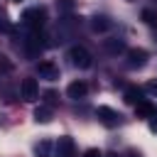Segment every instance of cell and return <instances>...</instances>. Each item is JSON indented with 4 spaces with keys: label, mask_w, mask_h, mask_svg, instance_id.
Here are the masks:
<instances>
[{
    "label": "cell",
    "mask_w": 157,
    "mask_h": 157,
    "mask_svg": "<svg viewBox=\"0 0 157 157\" xmlns=\"http://www.w3.org/2000/svg\"><path fill=\"white\" fill-rule=\"evenodd\" d=\"M44 22H47V12H44V7H27V10L22 12V25H25L29 32L42 29Z\"/></svg>",
    "instance_id": "1"
},
{
    "label": "cell",
    "mask_w": 157,
    "mask_h": 157,
    "mask_svg": "<svg viewBox=\"0 0 157 157\" xmlns=\"http://www.w3.org/2000/svg\"><path fill=\"white\" fill-rule=\"evenodd\" d=\"M44 39H47V37L37 29V32H29V34L22 39V47H25V52H27L29 56H37V54L47 47V42H44Z\"/></svg>",
    "instance_id": "2"
},
{
    "label": "cell",
    "mask_w": 157,
    "mask_h": 157,
    "mask_svg": "<svg viewBox=\"0 0 157 157\" xmlns=\"http://www.w3.org/2000/svg\"><path fill=\"white\" fill-rule=\"evenodd\" d=\"M69 59H71V64H74L76 69H88V66L93 64L91 52H88L86 47H81V44H76V47L69 49Z\"/></svg>",
    "instance_id": "3"
},
{
    "label": "cell",
    "mask_w": 157,
    "mask_h": 157,
    "mask_svg": "<svg viewBox=\"0 0 157 157\" xmlns=\"http://www.w3.org/2000/svg\"><path fill=\"white\" fill-rule=\"evenodd\" d=\"M125 56H128V69H142L145 64H147V59H150V54L145 52V49H137V47H132V49H125Z\"/></svg>",
    "instance_id": "4"
},
{
    "label": "cell",
    "mask_w": 157,
    "mask_h": 157,
    "mask_svg": "<svg viewBox=\"0 0 157 157\" xmlns=\"http://www.w3.org/2000/svg\"><path fill=\"white\" fill-rule=\"evenodd\" d=\"M96 115H98V120H101L105 128H115V125H120V120H123V115H120L118 110L108 108V105H101V108L96 110Z\"/></svg>",
    "instance_id": "5"
},
{
    "label": "cell",
    "mask_w": 157,
    "mask_h": 157,
    "mask_svg": "<svg viewBox=\"0 0 157 157\" xmlns=\"http://www.w3.org/2000/svg\"><path fill=\"white\" fill-rule=\"evenodd\" d=\"M37 96H39V86H37V81H34L32 76L22 78V83H20V98H22V101H34Z\"/></svg>",
    "instance_id": "6"
},
{
    "label": "cell",
    "mask_w": 157,
    "mask_h": 157,
    "mask_svg": "<svg viewBox=\"0 0 157 157\" xmlns=\"http://www.w3.org/2000/svg\"><path fill=\"white\" fill-rule=\"evenodd\" d=\"M74 140L69 137V135H61L56 142H54V152H56V157H74Z\"/></svg>",
    "instance_id": "7"
},
{
    "label": "cell",
    "mask_w": 157,
    "mask_h": 157,
    "mask_svg": "<svg viewBox=\"0 0 157 157\" xmlns=\"http://www.w3.org/2000/svg\"><path fill=\"white\" fill-rule=\"evenodd\" d=\"M37 74H39V78H47V81H56L59 78V69L52 61H39L37 64Z\"/></svg>",
    "instance_id": "8"
},
{
    "label": "cell",
    "mask_w": 157,
    "mask_h": 157,
    "mask_svg": "<svg viewBox=\"0 0 157 157\" xmlns=\"http://www.w3.org/2000/svg\"><path fill=\"white\" fill-rule=\"evenodd\" d=\"M86 93H88V86H86L83 81H74V83H69V86H66V96H69V98H74V101L83 98Z\"/></svg>",
    "instance_id": "9"
},
{
    "label": "cell",
    "mask_w": 157,
    "mask_h": 157,
    "mask_svg": "<svg viewBox=\"0 0 157 157\" xmlns=\"http://www.w3.org/2000/svg\"><path fill=\"white\" fill-rule=\"evenodd\" d=\"M113 27V22L105 17V15H96V17H91V29L93 32H108Z\"/></svg>",
    "instance_id": "10"
},
{
    "label": "cell",
    "mask_w": 157,
    "mask_h": 157,
    "mask_svg": "<svg viewBox=\"0 0 157 157\" xmlns=\"http://www.w3.org/2000/svg\"><path fill=\"white\" fill-rule=\"evenodd\" d=\"M103 49H105L108 54H123V52H125V42L118 39V37H110V39L103 42Z\"/></svg>",
    "instance_id": "11"
},
{
    "label": "cell",
    "mask_w": 157,
    "mask_h": 157,
    "mask_svg": "<svg viewBox=\"0 0 157 157\" xmlns=\"http://www.w3.org/2000/svg\"><path fill=\"white\" fill-rule=\"evenodd\" d=\"M135 115L137 118H155V105L142 98L140 103H135Z\"/></svg>",
    "instance_id": "12"
},
{
    "label": "cell",
    "mask_w": 157,
    "mask_h": 157,
    "mask_svg": "<svg viewBox=\"0 0 157 157\" xmlns=\"http://www.w3.org/2000/svg\"><path fill=\"white\" fill-rule=\"evenodd\" d=\"M123 98H125V103L135 105V103H140V101H142V91H140V88H135V86H130V88H125Z\"/></svg>",
    "instance_id": "13"
},
{
    "label": "cell",
    "mask_w": 157,
    "mask_h": 157,
    "mask_svg": "<svg viewBox=\"0 0 157 157\" xmlns=\"http://www.w3.org/2000/svg\"><path fill=\"white\" fill-rule=\"evenodd\" d=\"M34 120L37 123H49L52 120V108L49 105H37L34 108Z\"/></svg>",
    "instance_id": "14"
},
{
    "label": "cell",
    "mask_w": 157,
    "mask_h": 157,
    "mask_svg": "<svg viewBox=\"0 0 157 157\" xmlns=\"http://www.w3.org/2000/svg\"><path fill=\"white\" fill-rule=\"evenodd\" d=\"M52 150H54V145L49 142V140H42L37 147H34V152H37V157H49L52 155Z\"/></svg>",
    "instance_id": "15"
},
{
    "label": "cell",
    "mask_w": 157,
    "mask_h": 157,
    "mask_svg": "<svg viewBox=\"0 0 157 157\" xmlns=\"http://www.w3.org/2000/svg\"><path fill=\"white\" fill-rule=\"evenodd\" d=\"M142 22L150 25V27H157V12L150 10V7H145V10H142Z\"/></svg>",
    "instance_id": "16"
},
{
    "label": "cell",
    "mask_w": 157,
    "mask_h": 157,
    "mask_svg": "<svg viewBox=\"0 0 157 157\" xmlns=\"http://www.w3.org/2000/svg\"><path fill=\"white\" fill-rule=\"evenodd\" d=\"M74 5H76L74 0H56V7H59L61 12H71V10H74Z\"/></svg>",
    "instance_id": "17"
},
{
    "label": "cell",
    "mask_w": 157,
    "mask_h": 157,
    "mask_svg": "<svg viewBox=\"0 0 157 157\" xmlns=\"http://www.w3.org/2000/svg\"><path fill=\"white\" fill-rule=\"evenodd\" d=\"M0 71H12V61H7V56H0Z\"/></svg>",
    "instance_id": "18"
},
{
    "label": "cell",
    "mask_w": 157,
    "mask_h": 157,
    "mask_svg": "<svg viewBox=\"0 0 157 157\" xmlns=\"http://www.w3.org/2000/svg\"><path fill=\"white\" fill-rule=\"evenodd\" d=\"M0 29H2V32H12V25H10L5 17H0Z\"/></svg>",
    "instance_id": "19"
},
{
    "label": "cell",
    "mask_w": 157,
    "mask_h": 157,
    "mask_svg": "<svg viewBox=\"0 0 157 157\" xmlns=\"http://www.w3.org/2000/svg\"><path fill=\"white\" fill-rule=\"evenodd\" d=\"M83 157H103V155H101L96 147H91V150H86V152H83Z\"/></svg>",
    "instance_id": "20"
},
{
    "label": "cell",
    "mask_w": 157,
    "mask_h": 157,
    "mask_svg": "<svg viewBox=\"0 0 157 157\" xmlns=\"http://www.w3.org/2000/svg\"><path fill=\"white\" fill-rule=\"evenodd\" d=\"M54 98H56L54 91H44V101H47V103H54Z\"/></svg>",
    "instance_id": "21"
},
{
    "label": "cell",
    "mask_w": 157,
    "mask_h": 157,
    "mask_svg": "<svg viewBox=\"0 0 157 157\" xmlns=\"http://www.w3.org/2000/svg\"><path fill=\"white\" fill-rule=\"evenodd\" d=\"M150 130H152V132H157V115H155V118H150Z\"/></svg>",
    "instance_id": "22"
},
{
    "label": "cell",
    "mask_w": 157,
    "mask_h": 157,
    "mask_svg": "<svg viewBox=\"0 0 157 157\" xmlns=\"http://www.w3.org/2000/svg\"><path fill=\"white\" fill-rule=\"evenodd\" d=\"M128 157H140V152H135V150H132V152H128Z\"/></svg>",
    "instance_id": "23"
},
{
    "label": "cell",
    "mask_w": 157,
    "mask_h": 157,
    "mask_svg": "<svg viewBox=\"0 0 157 157\" xmlns=\"http://www.w3.org/2000/svg\"><path fill=\"white\" fill-rule=\"evenodd\" d=\"M105 157H118V155H115V152H110V155H105Z\"/></svg>",
    "instance_id": "24"
},
{
    "label": "cell",
    "mask_w": 157,
    "mask_h": 157,
    "mask_svg": "<svg viewBox=\"0 0 157 157\" xmlns=\"http://www.w3.org/2000/svg\"><path fill=\"white\" fill-rule=\"evenodd\" d=\"M155 2H157V0H155Z\"/></svg>",
    "instance_id": "25"
}]
</instances>
